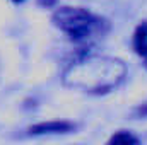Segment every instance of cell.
Instances as JSON below:
<instances>
[{"label":"cell","mask_w":147,"mask_h":145,"mask_svg":"<svg viewBox=\"0 0 147 145\" xmlns=\"http://www.w3.org/2000/svg\"><path fill=\"white\" fill-rule=\"evenodd\" d=\"M127 67L115 58L91 56L74 63L65 72V84L87 92H108L125 77Z\"/></svg>","instance_id":"obj_1"},{"label":"cell","mask_w":147,"mask_h":145,"mask_svg":"<svg viewBox=\"0 0 147 145\" xmlns=\"http://www.w3.org/2000/svg\"><path fill=\"white\" fill-rule=\"evenodd\" d=\"M53 22L63 33H67L70 39L80 41L92 33L96 26V17L84 9L79 7H60L53 14Z\"/></svg>","instance_id":"obj_2"},{"label":"cell","mask_w":147,"mask_h":145,"mask_svg":"<svg viewBox=\"0 0 147 145\" xmlns=\"http://www.w3.org/2000/svg\"><path fill=\"white\" fill-rule=\"evenodd\" d=\"M72 130L70 123L65 121H48V123H39L31 128V133H62Z\"/></svg>","instance_id":"obj_3"},{"label":"cell","mask_w":147,"mask_h":145,"mask_svg":"<svg viewBox=\"0 0 147 145\" xmlns=\"http://www.w3.org/2000/svg\"><path fill=\"white\" fill-rule=\"evenodd\" d=\"M134 48L135 51L147 62V22L140 24L135 31V36H134Z\"/></svg>","instance_id":"obj_4"},{"label":"cell","mask_w":147,"mask_h":145,"mask_svg":"<svg viewBox=\"0 0 147 145\" xmlns=\"http://www.w3.org/2000/svg\"><path fill=\"white\" fill-rule=\"evenodd\" d=\"M110 145H139L137 138L130 133H116L113 138H111Z\"/></svg>","instance_id":"obj_5"},{"label":"cell","mask_w":147,"mask_h":145,"mask_svg":"<svg viewBox=\"0 0 147 145\" xmlns=\"http://www.w3.org/2000/svg\"><path fill=\"white\" fill-rule=\"evenodd\" d=\"M38 2H39L41 5H45V7H50V5H53L57 0H38Z\"/></svg>","instance_id":"obj_6"},{"label":"cell","mask_w":147,"mask_h":145,"mask_svg":"<svg viewBox=\"0 0 147 145\" xmlns=\"http://www.w3.org/2000/svg\"><path fill=\"white\" fill-rule=\"evenodd\" d=\"M14 2H22V0H14Z\"/></svg>","instance_id":"obj_7"}]
</instances>
